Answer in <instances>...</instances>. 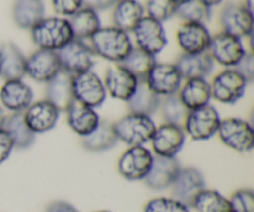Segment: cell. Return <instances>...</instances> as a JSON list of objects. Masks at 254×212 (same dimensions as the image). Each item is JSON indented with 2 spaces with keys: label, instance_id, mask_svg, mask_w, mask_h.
I'll list each match as a JSON object with an SVG mask.
<instances>
[{
  "label": "cell",
  "instance_id": "cell-1",
  "mask_svg": "<svg viewBox=\"0 0 254 212\" xmlns=\"http://www.w3.org/2000/svg\"><path fill=\"white\" fill-rule=\"evenodd\" d=\"M89 42L96 56L113 64H121L134 47L130 34L116 26L101 27Z\"/></svg>",
  "mask_w": 254,
  "mask_h": 212
},
{
  "label": "cell",
  "instance_id": "cell-2",
  "mask_svg": "<svg viewBox=\"0 0 254 212\" xmlns=\"http://www.w3.org/2000/svg\"><path fill=\"white\" fill-rule=\"evenodd\" d=\"M30 35L37 49L55 52L74 39L68 19L61 16L44 17L30 30Z\"/></svg>",
  "mask_w": 254,
  "mask_h": 212
},
{
  "label": "cell",
  "instance_id": "cell-3",
  "mask_svg": "<svg viewBox=\"0 0 254 212\" xmlns=\"http://www.w3.org/2000/svg\"><path fill=\"white\" fill-rule=\"evenodd\" d=\"M113 129L118 141L129 146H141L150 143L156 124L151 117L129 112L113 123Z\"/></svg>",
  "mask_w": 254,
  "mask_h": 212
},
{
  "label": "cell",
  "instance_id": "cell-4",
  "mask_svg": "<svg viewBox=\"0 0 254 212\" xmlns=\"http://www.w3.org/2000/svg\"><path fill=\"white\" fill-rule=\"evenodd\" d=\"M221 123V117L215 107L207 106L189 111L183 129L186 137H190L192 141H208L217 134Z\"/></svg>",
  "mask_w": 254,
  "mask_h": 212
},
{
  "label": "cell",
  "instance_id": "cell-5",
  "mask_svg": "<svg viewBox=\"0 0 254 212\" xmlns=\"http://www.w3.org/2000/svg\"><path fill=\"white\" fill-rule=\"evenodd\" d=\"M248 83L236 69H225L210 83L211 96L222 104H235L245 96Z\"/></svg>",
  "mask_w": 254,
  "mask_h": 212
},
{
  "label": "cell",
  "instance_id": "cell-6",
  "mask_svg": "<svg viewBox=\"0 0 254 212\" xmlns=\"http://www.w3.org/2000/svg\"><path fill=\"white\" fill-rule=\"evenodd\" d=\"M207 52L215 64L225 69H235L248 51L242 39L221 31L212 36Z\"/></svg>",
  "mask_w": 254,
  "mask_h": 212
},
{
  "label": "cell",
  "instance_id": "cell-7",
  "mask_svg": "<svg viewBox=\"0 0 254 212\" xmlns=\"http://www.w3.org/2000/svg\"><path fill=\"white\" fill-rule=\"evenodd\" d=\"M217 134L226 146L238 153H248L254 146L252 126L242 118L231 117L221 119Z\"/></svg>",
  "mask_w": 254,
  "mask_h": 212
},
{
  "label": "cell",
  "instance_id": "cell-8",
  "mask_svg": "<svg viewBox=\"0 0 254 212\" xmlns=\"http://www.w3.org/2000/svg\"><path fill=\"white\" fill-rule=\"evenodd\" d=\"M56 54L59 56L61 69L72 76L89 71L96 65V54L91 45L82 40L73 39Z\"/></svg>",
  "mask_w": 254,
  "mask_h": 212
},
{
  "label": "cell",
  "instance_id": "cell-9",
  "mask_svg": "<svg viewBox=\"0 0 254 212\" xmlns=\"http://www.w3.org/2000/svg\"><path fill=\"white\" fill-rule=\"evenodd\" d=\"M72 88L74 101L91 108L101 107L107 98L103 79L92 70L74 74L72 78Z\"/></svg>",
  "mask_w": 254,
  "mask_h": 212
},
{
  "label": "cell",
  "instance_id": "cell-10",
  "mask_svg": "<svg viewBox=\"0 0 254 212\" xmlns=\"http://www.w3.org/2000/svg\"><path fill=\"white\" fill-rule=\"evenodd\" d=\"M220 24L223 32L240 39L250 37L253 34V11L246 6L245 1H230L221 10Z\"/></svg>",
  "mask_w": 254,
  "mask_h": 212
},
{
  "label": "cell",
  "instance_id": "cell-11",
  "mask_svg": "<svg viewBox=\"0 0 254 212\" xmlns=\"http://www.w3.org/2000/svg\"><path fill=\"white\" fill-rule=\"evenodd\" d=\"M154 154L141 146H129L119 158L117 168L119 174L129 181L144 180L153 165Z\"/></svg>",
  "mask_w": 254,
  "mask_h": 212
},
{
  "label": "cell",
  "instance_id": "cell-12",
  "mask_svg": "<svg viewBox=\"0 0 254 212\" xmlns=\"http://www.w3.org/2000/svg\"><path fill=\"white\" fill-rule=\"evenodd\" d=\"M131 32L136 47L153 56L160 54L168 45V36L164 25L148 16H144Z\"/></svg>",
  "mask_w": 254,
  "mask_h": 212
},
{
  "label": "cell",
  "instance_id": "cell-13",
  "mask_svg": "<svg viewBox=\"0 0 254 212\" xmlns=\"http://www.w3.org/2000/svg\"><path fill=\"white\" fill-rule=\"evenodd\" d=\"M183 81L175 64L169 62H156L145 78L149 88L160 98L178 94Z\"/></svg>",
  "mask_w": 254,
  "mask_h": 212
},
{
  "label": "cell",
  "instance_id": "cell-14",
  "mask_svg": "<svg viewBox=\"0 0 254 212\" xmlns=\"http://www.w3.org/2000/svg\"><path fill=\"white\" fill-rule=\"evenodd\" d=\"M185 141L186 134L183 127L164 123L156 127L150 139V144L156 156L176 158L179 151L183 149Z\"/></svg>",
  "mask_w": 254,
  "mask_h": 212
},
{
  "label": "cell",
  "instance_id": "cell-15",
  "mask_svg": "<svg viewBox=\"0 0 254 212\" xmlns=\"http://www.w3.org/2000/svg\"><path fill=\"white\" fill-rule=\"evenodd\" d=\"M170 188L175 200L191 208L196 196L206 189V181L200 170L188 166L180 168Z\"/></svg>",
  "mask_w": 254,
  "mask_h": 212
},
{
  "label": "cell",
  "instance_id": "cell-16",
  "mask_svg": "<svg viewBox=\"0 0 254 212\" xmlns=\"http://www.w3.org/2000/svg\"><path fill=\"white\" fill-rule=\"evenodd\" d=\"M107 94L122 102H128L135 92L139 79L126 67L116 64L108 67L103 79Z\"/></svg>",
  "mask_w": 254,
  "mask_h": 212
},
{
  "label": "cell",
  "instance_id": "cell-17",
  "mask_svg": "<svg viewBox=\"0 0 254 212\" xmlns=\"http://www.w3.org/2000/svg\"><path fill=\"white\" fill-rule=\"evenodd\" d=\"M211 39L212 35L205 24L183 22L176 30V42L183 54L206 52L210 46Z\"/></svg>",
  "mask_w": 254,
  "mask_h": 212
},
{
  "label": "cell",
  "instance_id": "cell-18",
  "mask_svg": "<svg viewBox=\"0 0 254 212\" xmlns=\"http://www.w3.org/2000/svg\"><path fill=\"white\" fill-rule=\"evenodd\" d=\"M61 70L59 56L55 51L37 49L26 57V76L39 83H47Z\"/></svg>",
  "mask_w": 254,
  "mask_h": 212
},
{
  "label": "cell",
  "instance_id": "cell-19",
  "mask_svg": "<svg viewBox=\"0 0 254 212\" xmlns=\"http://www.w3.org/2000/svg\"><path fill=\"white\" fill-rule=\"evenodd\" d=\"M60 111L47 99L32 102L24 112V119L32 133L42 134L56 127Z\"/></svg>",
  "mask_w": 254,
  "mask_h": 212
},
{
  "label": "cell",
  "instance_id": "cell-20",
  "mask_svg": "<svg viewBox=\"0 0 254 212\" xmlns=\"http://www.w3.org/2000/svg\"><path fill=\"white\" fill-rule=\"evenodd\" d=\"M0 102L11 113H24L34 102V92L22 79H9L0 88Z\"/></svg>",
  "mask_w": 254,
  "mask_h": 212
},
{
  "label": "cell",
  "instance_id": "cell-21",
  "mask_svg": "<svg viewBox=\"0 0 254 212\" xmlns=\"http://www.w3.org/2000/svg\"><path fill=\"white\" fill-rule=\"evenodd\" d=\"M181 166L176 158H164V156L154 155L153 165L144 181L151 190H164V189L170 188Z\"/></svg>",
  "mask_w": 254,
  "mask_h": 212
},
{
  "label": "cell",
  "instance_id": "cell-22",
  "mask_svg": "<svg viewBox=\"0 0 254 212\" xmlns=\"http://www.w3.org/2000/svg\"><path fill=\"white\" fill-rule=\"evenodd\" d=\"M71 73L61 70L46 83V99L60 112H66L74 102Z\"/></svg>",
  "mask_w": 254,
  "mask_h": 212
},
{
  "label": "cell",
  "instance_id": "cell-23",
  "mask_svg": "<svg viewBox=\"0 0 254 212\" xmlns=\"http://www.w3.org/2000/svg\"><path fill=\"white\" fill-rule=\"evenodd\" d=\"M175 66L183 79L207 78L215 69V62L208 52L201 54H181L175 61Z\"/></svg>",
  "mask_w": 254,
  "mask_h": 212
},
{
  "label": "cell",
  "instance_id": "cell-24",
  "mask_svg": "<svg viewBox=\"0 0 254 212\" xmlns=\"http://www.w3.org/2000/svg\"><path fill=\"white\" fill-rule=\"evenodd\" d=\"M66 113L69 128L82 138L91 134L101 123V118L96 109L78 103L76 101L71 104Z\"/></svg>",
  "mask_w": 254,
  "mask_h": 212
},
{
  "label": "cell",
  "instance_id": "cell-25",
  "mask_svg": "<svg viewBox=\"0 0 254 212\" xmlns=\"http://www.w3.org/2000/svg\"><path fill=\"white\" fill-rule=\"evenodd\" d=\"M178 96L189 111L207 106L212 98L211 86L206 78L186 79L185 83L181 84Z\"/></svg>",
  "mask_w": 254,
  "mask_h": 212
},
{
  "label": "cell",
  "instance_id": "cell-26",
  "mask_svg": "<svg viewBox=\"0 0 254 212\" xmlns=\"http://www.w3.org/2000/svg\"><path fill=\"white\" fill-rule=\"evenodd\" d=\"M145 16L144 6L138 0H118L113 5L112 20L113 26L131 32L143 17Z\"/></svg>",
  "mask_w": 254,
  "mask_h": 212
},
{
  "label": "cell",
  "instance_id": "cell-27",
  "mask_svg": "<svg viewBox=\"0 0 254 212\" xmlns=\"http://www.w3.org/2000/svg\"><path fill=\"white\" fill-rule=\"evenodd\" d=\"M1 56V77L5 81L22 79L26 76V57L21 50L12 42H6L0 47Z\"/></svg>",
  "mask_w": 254,
  "mask_h": 212
},
{
  "label": "cell",
  "instance_id": "cell-28",
  "mask_svg": "<svg viewBox=\"0 0 254 212\" xmlns=\"http://www.w3.org/2000/svg\"><path fill=\"white\" fill-rule=\"evenodd\" d=\"M73 37L86 41L89 40L102 27L98 12L89 7L82 6L78 11L68 17Z\"/></svg>",
  "mask_w": 254,
  "mask_h": 212
},
{
  "label": "cell",
  "instance_id": "cell-29",
  "mask_svg": "<svg viewBox=\"0 0 254 212\" xmlns=\"http://www.w3.org/2000/svg\"><path fill=\"white\" fill-rule=\"evenodd\" d=\"M45 17V5L42 0H16L12 7L15 24L24 30H31Z\"/></svg>",
  "mask_w": 254,
  "mask_h": 212
},
{
  "label": "cell",
  "instance_id": "cell-30",
  "mask_svg": "<svg viewBox=\"0 0 254 212\" xmlns=\"http://www.w3.org/2000/svg\"><path fill=\"white\" fill-rule=\"evenodd\" d=\"M117 143L118 138L114 133L113 123L108 121H101L99 126L91 134L82 138L84 149L92 153H103L111 150L117 145Z\"/></svg>",
  "mask_w": 254,
  "mask_h": 212
},
{
  "label": "cell",
  "instance_id": "cell-31",
  "mask_svg": "<svg viewBox=\"0 0 254 212\" xmlns=\"http://www.w3.org/2000/svg\"><path fill=\"white\" fill-rule=\"evenodd\" d=\"M160 102V97L154 93L146 84L145 79H143V81H139L138 87L130 99L127 102V106L130 113L151 117V114H154L159 109Z\"/></svg>",
  "mask_w": 254,
  "mask_h": 212
},
{
  "label": "cell",
  "instance_id": "cell-32",
  "mask_svg": "<svg viewBox=\"0 0 254 212\" xmlns=\"http://www.w3.org/2000/svg\"><path fill=\"white\" fill-rule=\"evenodd\" d=\"M2 128L7 132L16 149H27L35 141V134L27 127L24 113H11L6 116Z\"/></svg>",
  "mask_w": 254,
  "mask_h": 212
},
{
  "label": "cell",
  "instance_id": "cell-33",
  "mask_svg": "<svg viewBox=\"0 0 254 212\" xmlns=\"http://www.w3.org/2000/svg\"><path fill=\"white\" fill-rule=\"evenodd\" d=\"M156 64V56H153L149 52L134 46L128 56L123 60L119 65L126 67L129 72L134 74L139 81H143L146 78L149 72Z\"/></svg>",
  "mask_w": 254,
  "mask_h": 212
},
{
  "label": "cell",
  "instance_id": "cell-34",
  "mask_svg": "<svg viewBox=\"0 0 254 212\" xmlns=\"http://www.w3.org/2000/svg\"><path fill=\"white\" fill-rule=\"evenodd\" d=\"M191 208L196 212H232L230 200L211 189H203L195 198Z\"/></svg>",
  "mask_w": 254,
  "mask_h": 212
},
{
  "label": "cell",
  "instance_id": "cell-35",
  "mask_svg": "<svg viewBox=\"0 0 254 212\" xmlns=\"http://www.w3.org/2000/svg\"><path fill=\"white\" fill-rule=\"evenodd\" d=\"M212 10L202 0H189L176 6L175 16L184 22H198L205 24L210 21Z\"/></svg>",
  "mask_w": 254,
  "mask_h": 212
},
{
  "label": "cell",
  "instance_id": "cell-36",
  "mask_svg": "<svg viewBox=\"0 0 254 212\" xmlns=\"http://www.w3.org/2000/svg\"><path fill=\"white\" fill-rule=\"evenodd\" d=\"M159 108L161 109V114H163V118L165 119V123L176 124L180 127H183L189 113V109L184 106L178 94L164 97Z\"/></svg>",
  "mask_w": 254,
  "mask_h": 212
},
{
  "label": "cell",
  "instance_id": "cell-37",
  "mask_svg": "<svg viewBox=\"0 0 254 212\" xmlns=\"http://www.w3.org/2000/svg\"><path fill=\"white\" fill-rule=\"evenodd\" d=\"M144 11L145 16L163 24L175 16L176 5L171 0H146Z\"/></svg>",
  "mask_w": 254,
  "mask_h": 212
},
{
  "label": "cell",
  "instance_id": "cell-38",
  "mask_svg": "<svg viewBox=\"0 0 254 212\" xmlns=\"http://www.w3.org/2000/svg\"><path fill=\"white\" fill-rule=\"evenodd\" d=\"M144 212H191L190 208L174 198H155L148 201Z\"/></svg>",
  "mask_w": 254,
  "mask_h": 212
},
{
  "label": "cell",
  "instance_id": "cell-39",
  "mask_svg": "<svg viewBox=\"0 0 254 212\" xmlns=\"http://www.w3.org/2000/svg\"><path fill=\"white\" fill-rule=\"evenodd\" d=\"M228 200L232 212H254V193L251 189L237 190Z\"/></svg>",
  "mask_w": 254,
  "mask_h": 212
},
{
  "label": "cell",
  "instance_id": "cell-40",
  "mask_svg": "<svg viewBox=\"0 0 254 212\" xmlns=\"http://www.w3.org/2000/svg\"><path fill=\"white\" fill-rule=\"evenodd\" d=\"M54 11L61 17H69L83 6L82 0H51Z\"/></svg>",
  "mask_w": 254,
  "mask_h": 212
},
{
  "label": "cell",
  "instance_id": "cell-41",
  "mask_svg": "<svg viewBox=\"0 0 254 212\" xmlns=\"http://www.w3.org/2000/svg\"><path fill=\"white\" fill-rule=\"evenodd\" d=\"M248 82H252L254 78V56L252 52H247L240 64L235 67Z\"/></svg>",
  "mask_w": 254,
  "mask_h": 212
},
{
  "label": "cell",
  "instance_id": "cell-42",
  "mask_svg": "<svg viewBox=\"0 0 254 212\" xmlns=\"http://www.w3.org/2000/svg\"><path fill=\"white\" fill-rule=\"evenodd\" d=\"M15 149L14 141L10 138L7 132L4 128H0V164L9 159L10 154Z\"/></svg>",
  "mask_w": 254,
  "mask_h": 212
},
{
  "label": "cell",
  "instance_id": "cell-43",
  "mask_svg": "<svg viewBox=\"0 0 254 212\" xmlns=\"http://www.w3.org/2000/svg\"><path fill=\"white\" fill-rule=\"evenodd\" d=\"M82 1H83V6L89 7L97 12L109 9L116 4V0H82Z\"/></svg>",
  "mask_w": 254,
  "mask_h": 212
},
{
  "label": "cell",
  "instance_id": "cell-44",
  "mask_svg": "<svg viewBox=\"0 0 254 212\" xmlns=\"http://www.w3.org/2000/svg\"><path fill=\"white\" fill-rule=\"evenodd\" d=\"M46 212H79V211L69 203L60 200V201H54V203L50 204V205L47 206Z\"/></svg>",
  "mask_w": 254,
  "mask_h": 212
},
{
  "label": "cell",
  "instance_id": "cell-45",
  "mask_svg": "<svg viewBox=\"0 0 254 212\" xmlns=\"http://www.w3.org/2000/svg\"><path fill=\"white\" fill-rule=\"evenodd\" d=\"M202 1L205 2L206 5H208V6H210L211 9H212L213 6H217V5L222 4L223 0H202Z\"/></svg>",
  "mask_w": 254,
  "mask_h": 212
},
{
  "label": "cell",
  "instance_id": "cell-46",
  "mask_svg": "<svg viewBox=\"0 0 254 212\" xmlns=\"http://www.w3.org/2000/svg\"><path fill=\"white\" fill-rule=\"evenodd\" d=\"M6 119V114H5V109L2 107H0V128H2L4 126V122Z\"/></svg>",
  "mask_w": 254,
  "mask_h": 212
},
{
  "label": "cell",
  "instance_id": "cell-47",
  "mask_svg": "<svg viewBox=\"0 0 254 212\" xmlns=\"http://www.w3.org/2000/svg\"><path fill=\"white\" fill-rule=\"evenodd\" d=\"M171 1H173L174 4H175L176 6H178V5L183 4V2H186V1H189V0H171Z\"/></svg>",
  "mask_w": 254,
  "mask_h": 212
},
{
  "label": "cell",
  "instance_id": "cell-48",
  "mask_svg": "<svg viewBox=\"0 0 254 212\" xmlns=\"http://www.w3.org/2000/svg\"><path fill=\"white\" fill-rule=\"evenodd\" d=\"M0 77H1V56H0Z\"/></svg>",
  "mask_w": 254,
  "mask_h": 212
},
{
  "label": "cell",
  "instance_id": "cell-49",
  "mask_svg": "<svg viewBox=\"0 0 254 212\" xmlns=\"http://www.w3.org/2000/svg\"><path fill=\"white\" fill-rule=\"evenodd\" d=\"M96 212H111V211H107V210H98V211H96Z\"/></svg>",
  "mask_w": 254,
  "mask_h": 212
},
{
  "label": "cell",
  "instance_id": "cell-50",
  "mask_svg": "<svg viewBox=\"0 0 254 212\" xmlns=\"http://www.w3.org/2000/svg\"><path fill=\"white\" fill-rule=\"evenodd\" d=\"M116 1H118V0H116Z\"/></svg>",
  "mask_w": 254,
  "mask_h": 212
}]
</instances>
